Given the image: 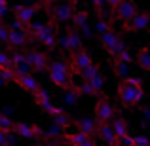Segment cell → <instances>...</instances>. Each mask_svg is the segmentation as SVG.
Segmentation results:
<instances>
[{
    "label": "cell",
    "instance_id": "obj_18",
    "mask_svg": "<svg viewBox=\"0 0 150 146\" xmlns=\"http://www.w3.org/2000/svg\"><path fill=\"white\" fill-rule=\"evenodd\" d=\"M97 135L105 140L106 146H116L118 144V139H116V135H114L112 127H110V121L108 123H97Z\"/></svg>",
    "mask_w": 150,
    "mask_h": 146
},
{
    "label": "cell",
    "instance_id": "obj_17",
    "mask_svg": "<svg viewBox=\"0 0 150 146\" xmlns=\"http://www.w3.org/2000/svg\"><path fill=\"white\" fill-rule=\"evenodd\" d=\"M33 97H34V106H38V108H42V110H48L53 106V102H51V97H50V93H48V89H44V87H38L36 91L33 93Z\"/></svg>",
    "mask_w": 150,
    "mask_h": 146
},
{
    "label": "cell",
    "instance_id": "obj_16",
    "mask_svg": "<svg viewBox=\"0 0 150 146\" xmlns=\"http://www.w3.org/2000/svg\"><path fill=\"white\" fill-rule=\"evenodd\" d=\"M80 48H82V40H80V34H78V29L69 27V30L65 34V49L72 53V51H76Z\"/></svg>",
    "mask_w": 150,
    "mask_h": 146
},
{
    "label": "cell",
    "instance_id": "obj_36",
    "mask_svg": "<svg viewBox=\"0 0 150 146\" xmlns=\"http://www.w3.org/2000/svg\"><path fill=\"white\" fill-rule=\"evenodd\" d=\"M139 146H148V142H146V144H139Z\"/></svg>",
    "mask_w": 150,
    "mask_h": 146
},
{
    "label": "cell",
    "instance_id": "obj_12",
    "mask_svg": "<svg viewBox=\"0 0 150 146\" xmlns=\"http://www.w3.org/2000/svg\"><path fill=\"white\" fill-rule=\"evenodd\" d=\"M139 10L137 8V4H135V0H120V2L116 4V8H114V13H116V17L120 19L122 23H125V21H129V19L135 15V11Z\"/></svg>",
    "mask_w": 150,
    "mask_h": 146
},
{
    "label": "cell",
    "instance_id": "obj_38",
    "mask_svg": "<svg viewBox=\"0 0 150 146\" xmlns=\"http://www.w3.org/2000/svg\"><path fill=\"white\" fill-rule=\"evenodd\" d=\"M72 2H78V0H72Z\"/></svg>",
    "mask_w": 150,
    "mask_h": 146
},
{
    "label": "cell",
    "instance_id": "obj_6",
    "mask_svg": "<svg viewBox=\"0 0 150 146\" xmlns=\"http://www.w3.org/2000/svg\"><path fill=\"white\" fill-rule=\"evenodd\" d=\"M25 61H27V65L30 66V70H34V72H46V68H48V65H50L48 53L38 51V49L25 51Z\"/></svg>",
    "mask_w": 150,
    "mask_h": 146
},
{
    "label": "cell",
    "instance_id": "obj_1",
    "mask_svg": "<svg viewBox=\"0 0 150 146\" xmlns=\"http://www.w3.org/2000/svg\"><path fill=\"white\" fill-rule=\"evenodd\" d=\"M48 76H50V82L55 85L57 89H70L74 85L72 82V70H70V65H67L65 61H51L48 65Z\"/></svg>",
    "mask_w": 150,
    "mask_h": 146
},
{
    "label": "cell",
    "instance_id": "obj_20",
    "mask_svg": "<svg viewBox=\"0 0 150 146\" xmlns=\"http://www.w3.org/2000/svg\"><path fill=\"white\" fill-rule=\"evenodd\" d=\"M74 125H78L80 131L88 133V135H91V137L97 135V121H95V118H89V116L78 118V120H74Z\"/></svg>",
    "mask_w": 150,
    "mask_h": 146
},
{
    "label": "cell",
    "instance_id": "obj_9",
    "mask_svg": "<svg viewBox=\"0 0 150 146\" xmlns=\"http://www.w3.org/2000/svg\"><path fill=\"white\" fill-rule=\"evenodd\" d=\"M30 40V34L27 29H10V34H8V40L6 44L10 46L11 49H21L27 48Z\"/></svg>",
    "mask_w": 150,
    "mask_h": 146
},
{
    "label": "cell",
    "instance_id": "obj_25",
    "mask_svg": "<svg viewBox=\"0 0 150 146\" xmlns=\"http://www.w3.org/2000/svg\"><path fill=\"white\" fill-rule=\"evenodd\" d=\"M86 82H88V84L91 85V87H93V89H95V91H97V93H99V95H101L103 87H105V80H103L101 72H99V74H95V76H91V78H88V80H86Z\"/></svg>",
    "mask_w": 150,
    "mask_h": 146
},
{
    "label": "cell",
    "instance_id": "obj_26",
    "mask_svg": "<svg viewBox=\"0 0 150 146\" xmlns=\"http://www.w3.org/2000/svg\"><path fill=\"white\" fill-rule=\"evenodd\" d=\"M78 91H80V95H89V97H97V95H99V93H97L95 89H93V87H91V85H89L86 80L82 82V85L78 87Z\"/></svg>",
    "mask_w": 150,
    "mask_h": 146
},
{
    "label": "cell",
    "instance_id": "obj_7",
    "mask_svg": "<svg viewBox=\"0 0 150 146\" xmlns=\"http://www.w3.org/2000/svg\"><path fill=\"white\" fill-rule=\"evenodd\" d=\"M76 4L78 2H72V0H65V2L57 4L55 10L51 11V23H67V21H70L74 10H76Z\"/></svg>",
    "mask_w": 150,
    "mask_h": 146
},
{
    "label": "cell",
    "instance_id": "obj_10",
    "mask_svg": "<svg viewBox=\"0 0 150 146\" xmlns=\"http://www.w3.org/2000/svg\"><path fill=\"white\" fill-rule=\"evenodd\" d=\"M38 10H40V6H36V4H17V6H13V15L23 25H29Z\"/></svg>",
    "mask_w": 150,
    "mask_h": 146
},
{
    "label": "cell",
    "instance_id": "obj_21",
    "mask_svg": "<svg viewBox=\"0 0 150 146\" xmlns=\"http://www.w3.org/2000/svg\"><path fill=\"white\" fill-rule=\"evenodd\" d=\"M135 61H137V65H139L144 72H148V70H150V53H148V48H146V46H143V48L137 51Z\"/></svg>",
    "mask_w": 150,
    "mask_h": 146
},
{
    "label": "cell",
    "instance_id": "obj_11",
    "mask_svg": "<svg viewBox=\"0 0 150 146\" xmlns=\"http://www.w3.org/2000/svg\"><path fill=\"white\" fill-rule=\"evenodd\" d=\"M148 25H150V15H148V11H139V10H137L135 15H133L129 21L124 23V29L129 30V32H135V30L148 29Z\"/></svg>",
    "mask_w": 150,
    "mask_h": 146
},
{
    "label": "cell",
    "instance_id": "obj_29",
    "mask_svg": "<svg viewBox=\"0 0 150 146\" xmlns=\"http://www.w3.org/2000/svg\"><path fill=\"white\" fill-rule=\"evenodd\" d=\"M0 68H11V61H10V55L0 51Z\"/></svg>",
    "mask_w": 150,
    "mask_h": 146
},
{
    "label": "cell",
    "instance_id": "obj_31",
    "mask_svg": "<svg viewBox=\"0 0 150 146\" xmlns=\"http://www.w3.org/2000/svg\"><path fill=\"white\" fill-rule=\"evenodd\" d=\"M8 34H10V29H8V25L0 21V40L6 42V40H8Z\"/></svg>",
    "mask_w": 150,
    "mask_h": 146
},
{
    "label": "cell",
    "instance_id": "obj_4",
    "mask_svg": "<svg viewBox=\"0 0 150 146\" xmlns=\"http://www.w3.org/2000/svg\"><path fill=\"white\" fill-rule=\"evenodd\" d=\"M11 131L15 133V137H21L25 140H34V139H46L48 133L44 129H40L34 123H25V121H17L11 123Z\"/></svg>",
    "mask_w": 150,
    "mask_h": 146
},
{
    "label": "cell",
    "instance_id": "obj_14",
    "mask_svg": "<svg viewBox=\"0 0 150 146\" xmlns=\"http://www.w3.org/2000/svg\"><path fill=\"white\" fill-rule=\"evenodd\" d=\"M91 63H93L91 55H89L86 49H82V48L76 49V51H72V55H70V70H72V74H76L78 70L89 66Z\"/></svg>",
    "mask_w": 150,
    "mask_h": 146
},
{
    "label": "cell",
    "instance_id": "obj_24",
    "mask_svg": "<svg viewBox=\"0 0 150 146\" xmlns=\"http://www.w3.org/2000/svg\"><path fill=\"white\" fill-rule=\"evenodd\" d=\"M15 133L11 129H0V146H13Z\"/></svg>",
    "mask_w": 150,
    "mask_h": 146
},
{
    "label": "cell",
    "instance_id": "obj_3",
    "mask_svg": "<svg viewBox=\"0 0 150 146\" xmlns=\"http://www.w3.org/2000/svg\"><path fill=\"white\" fill-rule=\"evenodd\" d=\"M116 95H118V101L124 106L133 108V106H137L144 99V89H143V85H131L122 80L116 85Z\"/></svg>",
    "mask_w": 150,
    "mask_h": 146
},
{
    "label": "cell",
    "instance_id": "obj_2",
    "mask_svg": "<svg viewBox=\"0 0 150 146\" xmlns=\"http://www.w3.org/2000/svg\"><path fill=\"white\" fill-rule=\"evenodd\" d=\"M27 30H29L30 38L38 40L44 48H48V49L57 48V32H55V29H53V23H51V25H44V23H34V25H30L29 23Z\"/></svg>",
    "mask_w": 150,
    "mask_h": 146
},
{
    "label": "cell",
    "instance_id": "obj_27",
    "mask_svg": "<svg viewBox=\"0 0 150 146\" xmlns=\"http://www.w3.org/2000/svg\"><path fill=\"white\" fill-rule=\"evenodd\" d=\"M89 4L93 6V10L97 11V15H103V11H105V8H106V0H89Z\"/></svg>",
    "mask_w": 150,
    "mask_h": 146
},
{
    "label": "cell",
    "instance_id": "obj_35",
    "mask_svg": "<svg viewBox=\"0 0 150 146\" xmlns=\"http://www.w3.org/2000/svg\"><path fill=\"white\" fill-rule=\"evenodd\" d=\"M51 2H53V0H40V8H48Z\"/></svg>",
    "mask_w": 150,
    "mask_h": 146
},
{
    "label": "cell",
    "instance_id": "obj_22",
    "mask_svg": "<svg viewBox=\"0 0 150 146\" xmlns=\"http://www.w3.org/2000/svg\"><path fill=\"white\" fill-rule=\"evenodd\" d=\"M110 127H112L114 135H116V139H120V137H124L127 131V121L124 120V118H116V120H110Z\"/></svg>",
    "mask_w": 150,
    "mask_h": 146
},
{
    "label": "cell",
    "instance_id": "obj_19",
    "mask_svg": "<svg viewBox=\"0 0 150 146\" xmlns=\"http://www.w3.org/2000/svg\"><path fill=\"white\" fill-rule=\"evenodd\" d=\"M48 114H50L51 118H53V120H55V123H57L61 129H69L70 125H72V121H70V118L65 114V110H63V108H57L55 104H53V106H51V108L48 110Z\"/></svg>",
    "mask_w": 150,
    "mask_h": 146
},
{
    "label": "cell",
    "instance_id": "obj_32",
    "mask_svg": "<svg viewBox=\"0 0 150 146\" xmlns=\"http://www.w3.org/2000/svg\"><path fill=\"white\" fill-rule=\"evenodd\" d=\"M11 123H13V121H11L10 118H6L4 114H0V129H11Z\"/></svg>",
    "mask_w": 150,
    "mask_h": 146
},
{
    "label": "cell",
    "instance_id": "obj_34",
    "mask_svg": "<svg viewBox=\"0 0 150 146\" xmlns=\"http://www.w3.org/2000/svg\"><path fill=\"white\" fill-rule=\"evenodd\" d=\"M118 2H120V0H106V8H108V10H114Z\"/></svg>",
    "mask_w": 150,
    "mask_h": 146
},
{
    "label": "cell",
    "instance_id": "obj_15",
    "mask_svg": "<svg viewBox=\"0 0 150 146\" xmlns=\"http://www.w3.org/2000/svg\"><path fill=\"white\" fill-rule=\"evenodd\" d=\"M13 84H17L19 87L23 89V91L30 93V95H33V93L36 91L38 87H40L38 80H36V78H34L30 72H25V74H15V80H13Z\"/></svg>",
    "mask_w": 150,
    "mask_h": 146
},
{
    "label": "cell",
    "instance_id": "obj_28",
    "mask_svg": "<svg viewBox=\"0 0 150 146\" xmlns=\"http://www.w3.org/2000/svg\"><path fill=\"white\" fill-rule=\"evenodd\" d=\"M110 29V23L108 21H105V17H101L97 19V25H95V30H97V34H101V32H105V30H108Z\"/></svg>",
    "mask_w": 150,
    "mask_h": 146
},
{
    "label": "cell",
    "instance_id": "obj_13",
    "mask_svg": "<svg viewBox=\"0 0 150 146\" xmlns=\"http://www.w3.org/2000/svg\"><path fill=\"white\" fill-rule=\"evenodd\" d=\"M63 139H65L70 146H97L95 137L88 135V133L80 131V129H78V131H74V133H65V135H63Z\"/></svg>",
    "mask_w": 150,
    "mask_h": 146
},
{
    "label": "cell",
    "instance_id": "obj_8",
    "mask_svg": "<svg viewBox=\"0 0 150 146\" xmlns=\"http://www.w3.org/2000/svg\"><path fill=\"white\" fill-rule=\"evenodd\" d=\"M93 112H95V121L97 123H108L114 118V108L105 97H99L93 106Z\"/></svg>",
    "mask_w": 150,
    "mask_h": 146
},
{
    "label": "cell",
    "instance_id": "obj_37",
    "mask_svg": "<svg viewBox=\"0 0 150 146\" xmlns=\"http://www.w3.org/2000/svg\"><path fill=\"white\" fill-rule=\"evenodd\" d=\"M30 146H38V144H30Z\"/></svg>",
    "mask_w": 150,
    "mask_h": 146
},
{
    "label": "cell",
    "instance_id": "obj_30",
    "mask_svg": "<svg viewBox=\"0 0 150 146\" xmlns=\"http://www.w3.org/2000/svg\"><path fill=\"white\" fill-rule=\"evenodd\" d=\"M118 146H133V137L129 135V133H125L124 137L118 139Z\"/></svg>",
    "mask_w": 150,
    "mask_h": 146
},
{
    "label": "cell",
    "instance_id": "obj_5",
    "mask_svg": "<svg viewBox=\"0 0 150 146\" xmlns=\"http://www.w3.org/2000/svg\"><path fill=\"white\" fill-rule=\"evenodd\" d=\"M99 40H101V46H103L106 51H108L112 57H116V55L120 53L122 49H125L124 40H122V38L118 36V34L114 32L112 29H108V30H105V32H101V34H99Z\"/></svg>",
    "mask_w": 150,
    "mask_h": 146
},
{
    "label": "cell",
    "instance_id": "obj_33",
    "mask_svg": "<svg viewBox=\"0 0 150 146\" xmlns=\"http://www.w3.org/2000/svg\"><path fill=\"white\" fill-rule=\"evenodd\" d=\"M8 10H10V2L8 0H0V17H4L8 13Z\"/></svg>",
    "mask_w": 150,
    "mask_h": 146
},
{
    "label": "cell",
    "instance_id": "obj_23",
    "mask_svg": "<svg viewBox=\"0 0 150 146\" xmlns=\"http://www.w3.org/2000/svg\"><path fill=\"white\" fill-rule=\"evenodd\" d=\"M72 27L74 29H82L84 25H88V11H84V10H74V13H72Z\"/></svg>",
    "mask_w": 150,
    "mask_h": 146
},
{
    "label": "cell",
    "instance_id": "obj_39",
    "mask_svg": "<svg viewBox=\"0 0 150 146\" xmlns=\"http://www.w3.org/2000/svg\"><path fill=\"white\" fill-rule=\"evenodd\" d=\"M0 21H2V17H0Z\"/></svg>",
    "mask_w": 150,
    "mask_h": 146
}]
</instances>
